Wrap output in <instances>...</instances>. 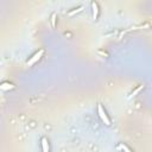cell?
Segmentation results:
<instances>
[{
  "label": "cell",
  "mask_w": 152,
  "mask_h": 152,
  "mask_svg": "<svg viewBox=\"0 0 152 152\" xmlns=\"http://www.w3.org/2000/svg\"><path fill=\"white\" fill-rule=\"evenodd\" d=\"M97 113H99L101 120L104 122V125L106 126H110V119L108 118V115H107V113H106V110H104V108L102 107L101 103L97 104Z\"/></svg>",
  "instance_id": "1"
},
{
  "label": "cell",
  "mask_w": 152,
  "mask_h": 152,
  "mask_svg": "<svg viewBox=\"0 0 152 152\" xmlns=\"http://www.w3.org/2000/svg\"><path fill=\"white\" fill-rule=\"evenodd\" d=\"M43 55H44V50H43V49L38 50V51H37L32 57H30V58H28V61L26 62V64H27L28 66H32L34 63H37V62L43 57Z\"/></svg>",
  "instance_id": "2"
},
{
  "label": "cell",
  "mask_w": 152,
  "mask_h": 152,
  "mask_svg": "<svg viewBox=\"0 0 152 152\" xmlns=\"http://www.w3.org/2000/svg\"><path fill=\"white\" fill-rule=\"evenodd\" d=\"M91 10H93V19H94V20H97L99 12H100L97 2H95V1H93V2H91Z\"/></svg>",
  "instance_id": "3"
},
{
  "label": "cell",
  "mask_w": 152,
  "mask_h": 152,
  "mask_svg": "<svg viewBox=\"0 0 152 152\" xmlns=\"http://www.w3.org/2000/svg\"><path fill=\"white\" fill-rule=\"evenodd\" d=\"M0 89L1 90H11V89H14V84L10 83V82H2V83H0Z\"/></svg>",
  "instance_id": "4"
},
{
  "label": "cell",
  "mask_w": 152,
  "mask_h": 152,
  "mask_svg": "<svg viewBox=\"0 0 152 152\" xmlns=\"http://www.w3.org/2000/svg\"><path fill=\"white\" fill-rule=\"evenodd\" d=\"M40 142H42L43 152H50V147H49V141H48V139H46V138H42Z\"/></svg>",
  "instance_id": "5"
},
{
  "label": "cell",
  "mask_w": 152,
  "mask_h": 152,
  "mask_svg": "<svg viewBox=\"0 0 152 152\" xmlns=\"http://www.w3.org/2000/svg\"><path fill=\"white\" fill-rule=\"evenodd\" d=\"M142 89H144V86H142V84H140V86H139L138 88H135V89H134V90H133V91H132V93L129 94L128 99H132V97H134V96H135L137 94H139V93H140V91H141Z\"/></svg>",
  "instance_id": "6"
},
{
  "label": "cell",
  "mask_w": 152,
  "mask_h": 152,
  "mask_svg": "<svg viewBox=\"0 0 152 152\" xmlns=\"http://www.w3.org/2000/svg\"><path fill=\"white\" fill-rule=\"evenodd\" d=\"M84 8V6L83 5H81L80 7H77V8H74L72 11H70L69 13H68V15L69 17H72V15H75V14H77V13H80V12H82V10Z\"/></svg>",
  "instance_id": "7"
},
{
  "label": "cell",
  "mask_w": 152,
  "mask_h": 152,
  "mask_svg": "<svg viewBox=\"0 0 152 152\" xmlns=\"http://www.w3.org/2000/svg\"><path fill=\"white\" fill-rule=\"evenodd\" d=\"M119 148H120V150H122L124 152H133V151H132V150H131L126 144H124V142H120V144H119Z\"/></svg>",
  "instance_id": "8"
},
{
  "label": "cell",
  "mask_w": 152,
  "mask_h": 152,
  "mask_svg": "<svg viewBox=\"0 0 152 152\" xmlns=\"http://www.w3.org/2000/svg\"><path fill=\"white\" fill-rule=\"evenodd\" d=\"M51 26H52V27L56 26V14H55V13L51 14Z\"/></svg>",
  "instance_id": "9"
}]
</instances>
